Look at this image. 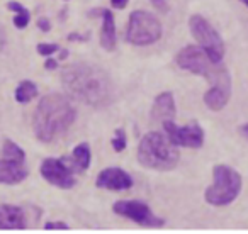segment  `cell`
Wrapping results in <instances>:
<instances>
[{
    "label": "cell",
    "instance_id": "obj_1",
    "mask_svg": "<svg viewBox=\"0 0 248 234\" xmlns=\"http://www.w3.org/2000/svg\"><path fill=\"white\" fill-rule=\"evenodd\" d=\"M63 88L82 103L90 107H106L114 100V85L100 66L75 63L62 72Z\"/></svg>",
    "mask_w": 248,
    "mask_h": 234
},
{
    "label": "cell",
    "instance_id": "obj_2",
    "mask_svg": "<svg viewBox=\"0 0 248 234\" xmlns=\"http://www.w3.org/2000/svg\"><path fill=\"white\" fill-rule=\"evenodd\" d=\"M77 110L65 95L49 93L39 100L32 117V129L39 141L53 143L75 122Z\"/></svg>",
    "mask_w": 248,
    "mask_h": 234
},
{
    "label": "cell",
    "instance_id": "obj_3",
    "mask_svg": "<svg viewBox=\"0 0 248 234\" xmlns=\"http://www.w3.org/2000/svg\"><path fill=\"white\" fill-rule=\"evenodd\" d=\"M175 63L179 65V68L186 70V72L202 75L211 83V87L231 90V75L228 68L221 63H214L201 46L189 44L182 48L177 53Z\"/></svg>",
    "mask_w": 248,
    "mask_h": 234
},
{
    "label": "cell",
    "instance_id": "obj_4",
    "mask_svg": "<svg viewBox=\"0 0 248 234\" xmlns=\"http://www.w3.org/2000/svg\"><path fill=\"white\" fill-rule=\"evenodd\" d=\"M179 149L162 132H148L138 146V161L145 168L169 172L179 165Z\"/></svg>",
    "mask_w": 248,
    "mask_h": 234
},
{
    "label": "cell",
    "instance_id": "obj_5",
    "mask_svg": "<svg viewBox=\"0 0 248 234\" xmlns=\"http://www.w3.org/2000/svg\"><path fill=\"white\" fill-rule=\"evenodd\" d=\"M213 185L207 187L204 199L207 204L216 207H223L231 204L241 192L243 180L234 168L228 165H216L213 168Z\"/></svg>",
    "mask_w": 248,
    "mask_h": 234
},
{
    "label": "cell",
    "instance_id": "obj_6",
    "mask_svg": "<svg viewBox=\"0 0 248 234\" xmlns=\"http://www.w3.org/2000/svg\"><path fill=\"white\" fill-rule=\"evenodd\" d=\"M162 24L153 14L146 11H135L129 15L126 38L135 46H148L162 38Z\"/></svg>",
    "mask_w": 248,
    "mask_h": 234
},
{
    "label": "cell",
    "instance_id": "obj_7",
    "mask_svg": "<svg viewBox=\"0 0 248 234\" xmlns=\"http://www.w3.org/2000/svg\"><path fill=\"white\" fill-rule=\"evenodd\" d=\"M189 28L192 36L196 38V41L199 43V46L207 53L211 59L214 63H221L224 56V43L221 39V36L217 34V31L199 14L190 15L189 19Z\"/></svg>",
    "mask_w": 248,
    "mask_h": 234
},
{
    "label": "cell",
    "instance_id": "obj_8",
    "mask_svg": "<svg viewBox=\"0 0 248 234\" xmlns=\"http://www.w3.org/2000/svg\"><path fill=\"white\" fill-rule=\"evenodd\" d=\"M112 210L117 216L128 217L146 227H162L165 224L163 219L153 216L152 209L146 204L138 202V200H119L112 205Z\"/></svg>",
    "mask_w": 248,
    "mask_h": 234
},
{
    "label": "cell",
    "instance_id": "obj_9",
    "mask_svg": "<svg viewBox=\"0 0 248 234\" xmlns=\"http://www.w3.org/2000/svg\"><path fill=\"white\" fill-rule=\"evenodd\" d=\"M167 138L170 143L175 146H184V148H201L204 145V131L197 122H190V124L179 128L173 121L163 122Z\"/></svg>",
    "mask_w": 248,
    "mask_h": 234
},
{
    "label": "cell",
    "instance_id": "obj_10",
    "mask_svg": "<svg viewBox=\"0 0 248 234\" xmlns=\"http://www.w3.org/2000/svg\"><path fill=\"white\" fill-rule=\"evenodd\" d=\"M41 175L46 182L58 187V189H72L77 183L72 168H70V165H66L65 160L46 158L41 163Z\"/></svg>",
    "mask_w": 248,
    "mask_h": 234
},
{
    "label": "cell",
    "instance_id": "obj_11",
    "mask_svg": "<svg viewBox=\"0 0 248 234\" xmlns=\"http://www.w3.org/2000/svg\"><path fill=\"white\" fill-rule=\"evenodd\" d=\"M95 185L107 190H128L133 187V178L121 168H106L99 173Z\"/></svg>",
    "mask_w": 248,
    "mask_h": 234
},
{
    "label": "cell",
    "instance_id": "obj_12",
    "mask_svg": "<svg viewBox=\"0 0 248 234\" xmlns=\"http://www.w3.org/2000/svg\"><path fill=\"white\" fill-rule=\"evenodd\" d=\"M26 227H28V220H26V214L21 207L11 205V204L0 205V229L16 231L26 229Z\"/></svg>",
    "mask_w": 248,
    "mask_h": 234
},
{
    "label": "cell",
    "instance_id": "obj_13",
    "mask_svg": "<svg viewBox=\"0 0 248 234\" xmlns=\"http://www.w3.org/2000/svg\"><path fill=\"white\" fill-rule=\"evenodd\" d=\"M175 100H173V93L172 92H163L160 95H156L155 102H153V109H152V117L155 122H167V121H173L175 119Z\"/></svg>",
    "mask_w": 248,
    "mask_h": 234
},
{
    "label": "cell",
    "instance_id": "obj_14",
    "mask_svg": "<svg viewBox=\"0 0 248 234\" xmlns=\"http://www.w3.org/2000/svg\"><path fill=\"white\" fill-rule=\"evenodd\" d=\"M90 15H100L102 17V29H100V44L107 51H112L116 48V22H114V15L107 9H100V11H92Z\"/></svg>",
    "mask_w": 248,
    "mask_h": 234
},
{
    "label": "cell",
    "instance_id": "obj_15",
    "mask_svg": "<svg viewBox=\"0 0 248 234\" xmlns=\"http://www.w3.org/2000/svg\"><path fill=\"white\" fill-rule=\"evenodd\" d=\"M28 176V168L24 163L14 161V160H0V183L5 185H16L21 183Z\"/></svg>",
    "mask_w": 248,
    "mask_h": 234
},
{
    "label": "cell",
    "instance_id": "obj_16",
    "mask_svg": "<svg viewBox=\"0 0 248 234\" xmlns=\"http://www.w3.org/2000/svg\"><path fill=\"white\" fill-rule=\"evenodd\" d=\"M230 97H231V90L219 88V87H211V88L204 93V103L207 105V109L217 112V110L226 107Z\"/></svg>",
    "mask_w": 248,
    "mask_h": 234
},
{
    "label": "cell",
    "instance_id": "obj_17",
    "mask_svg": "<svg viewBox=\"0 0 248 234\" xmlns=\"http://www.w3.org/2000/svg\"><path fill=\"white\" fill-rule=\"evenodd\" d=\"M90 158H92V155H90V146L87 145V143H82V145H78L73 149L70 163H72L73 168L78 170V172H85L90 165Z\"/></svg>",
    "mask_w": 248,
    "mask_h": 234
},
{
    "label": "cell",
    "instance_id": "obj_18",
    "mask_svg": "<svg viewBox=\"0 0 248 234\" xmlns=\"http://www.w3.org/2000/svg\"><path fill=\"white\" fill-rule=\"evenodd\" d=\"M36 95H38V87L32 82H29V80L21 82L17 88H16V100L21 103L31 102L32 99H36Z\"/></svg>",
    "mask_w": 248,
    "mask_h": 234
},
{
    "label": "cell",
    "instance_id": "obj_19",
    "mask_svg": "<svg viewBox=\"0 0 248 234\" xmlns=\"http://www.w3.org/2000/svg\"><path fill=\"white\" fill-rule=\"evenodd\" d=\"M4 158L14 160V161H19V163H24L26 153H24V149H22L19 145H16L14 141L5 139L4 141Z\"/></svg>",
    "mask_w": 248,
    "mask_h": 234
},
{
    "label": "cell",
    "instance_id": "obj_20",
    "mask_svg": "<svg viewBox=\"0 0 248 234\" xmlns=\"http://www.w3.org/2000/svg\"><path fill=\"white\" fill-rule=\"evenodd\" d=\"M112 148L114 151L121 153L126 149V145H128V139H126V132H124V129H116V132H114V138H112Z\"/></svg>",
    "mask_w": 248,
    "mask_h": 234
},
{
    "label": "cell",
    "instance_id": "obj_21",
    "mask_svg": "<svg viewBox=\"0 0 248 234\" xmlns=\"http://www.w3.org/2000/svg\"><path fill=\"white\" fill-rule=\"evenodd\" d=\"M29 19H31V15H29L28 11H22V12H17V15L14 17V26L17 29H24L28 28L29 24Z\"/></svg>",
    "mask_w": 248,
    "mask_h": 234
},
{
    "label": "cell",
    "instance_id": "obj_22",
    "mask_svg": "<svg viewBox=\"0 0 248 234\" xmlns=\"http://www.w3.org/2000/svg\"><path fill=\"white\" fill-rule=\"evenodd\" d=\"M60 51V46L58 44H53V43H39L38 44V53L39 55H45V56H49L53 53Z\"/></svg>",
    "mask_w": 248,
    "mask_h": 234
},
{
    "label": "cell",
    "instance_id": "obj_23",
    "mask_svg": "<svg viewBox=\"0 0 248 234\" xmlns=\"http://www.w3.org/2000/svg\"><path fill=\"white\" fill-rule=\"evenodd\" d=\"M46 231H68V224L66 222H46Z\"/></svg>",
    "mask_w": 248,
    "mask_h": 234
},
{
    "label": "cell",
    "instance_id": "obj_24",
    "mask_svg": "<svg viewBox=\"0 0 248 234\" xmlns=\"http://www.w3.org/2000/svg\"><path fill=\"white\" fill-rule=\"evenodd\" d=\"M152 4L155 5V9L162 12H169V4H167V0H152Z\"/></svg>",
    "mask_w": 248,
    "mask_h": 234
},
{
    "label": "cell",
    "instance_id": "obj_25",
    "mask_svg": "<svg viewBox=\"0 0 248 234\" xmlns=\"http://www.w3.org/2000/svg\"><path fill=\"white\" fill-rule=\"evenodd\" d=\"M38 28L41 29L43 32H49V31H51V22H49L48 19L43 17V19H39V21H38Z\"/></svg>",
    "mask_w": 248,
    "mask_h": 234
},
{
    "label": "cell",
    "instance_id": "obj_26",
    "mask_svg": "<svg viewBox=\"0 0 248 234\" xmlns=\"http://www.w3.org/2000/svg\"><path fill=\"white\" fill-rule=\"evenodd\" d=\"M7 7H9V11H14L16 14H17V12L26 11V9L22 7V5L19 4V2H14V0H12V2H9V4H7Z\"/></svg>",
    "mask_w": 248,
    "mask_h": 234
},
{
    "label": "cell",
    "instance_id": "obj_27",
    "mask_svg": "<svg viewBox=\"0 0 248 234\" xmlns=\"http://www.w3.org/2000/svg\"><path fill=\"white\" fill-rule=\"evenodd\" d=\"M45 68L46 70H56V68H58V59H51V58L46 59V61H45Z\"/></svg>",
    "mask_w": 248,
    "mask_h": 234
},
{
    "label": "cell",
    "instance_id": "obj_28",
    "mask_svg": "<svg viewBox=\"0 0 248 234\" xmlns=\"http://www.w3.org/2000/svg\"><path fill=\"white\" fill-rule=\"evenodd\" d=\"M110 4L114 9H124L128 5V0H110Z\"/></svg>",
    "mask_w": 248,
    "mask_h": 234
},
{
    "label": "cell",
    "instance_id": "obj_29",
    "mask_svg": "<svg viewBox=\"0 0 248 234\" xmlns=\"http://www.w3.org/2000/svg\"><path fill=\"white\" fill-rule=\"evenodd\" d=\"M70 41H87L89 39V36H78V34H70L68 36Z\"/></svg>",
    "mask_w": 248,
    "mask_h": 234
},
{
    "label": "cell",
    "instance_id": "obj_30",
    "mask_svg": "<svg viewBox=\"0 0 248 234\" xmlns=\"http://www.w3.org/2000/svg\"><path fill=\"white\" fill-rule=\"evenodd\" d=\"M240 132L245 136V138L248 139V122H247V124H243V126H241V128H240Z\"/></svg>",
    "mask_w": 248,
    "mask_h": 234
},
{
    "label": "cell",
    "instance_id": "obj_31",
    "mask_svg": "<svg viewBox=\"0 0 248 234\" xmlns=\"http://www.w3.org/2000/svg\"><path fill=\"white\" fill-rule=\"evenodd\" d=\"M68 58V51H60V59H66Z\"/></svg>",
    "mask_w": 248,
    "mask_h": 234
},
{
    "label": "cell",
    "instance_id": "obj_32",
    "mask_svg": "<svg viewBox=\"0 0 248 234\" xmlns=\"http://www.w3.org/2000/svg\"><path fill=\"white\" fill-rule=\"evenodd\" d=\"M240 2H243V4H245V5H247V7H248V0H240Z\"/></svg>",
    "mask_w": 248,
    "mask_h": 234
}]
</instances>
